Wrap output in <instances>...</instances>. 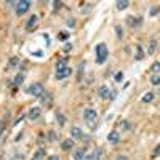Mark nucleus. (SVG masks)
Masks as SVG:
<instances>
[{"label":"nucleus","mask_w":160,"mask_h":160,"mask_svg":"<svg viewBox=\"0 0 160 160\" xmlns=\"http://www.w3.org/2000/svg\"><path fill=\"white\" fill-rule=\"evenodd\" d=\"M34 54L35 56H43V51H34Z\"/></svg>","instance_id":"nucleus-37"},{"label":"nucleus","mask_w":160,"mask_h":160,"mask_svg":"<svg viewBox=\"0 0 160 160\" xmlns=\"http://www.w3.org/2000/svg\"><path fill=\"white\" fill-rule=\"evenodd\" d=\"M56 138H58V135L54 133V131H51V133H50V136H48V140H50V141H54Z\"/></svg>","instance_id":"nucleus-31"},{"label":"nucleus","mask_w":160,"mask_h":160,"mask_svg":"<svg viewBox=\"0 0 160 160\" xmlns=\"http://www.w3.org/2000/svg\"><path fill=\"white\" fill-rule=\"evenodd\" d=\"M31 6H32V2H29V0H19V2H16V15L23 16L26 11H29Z\"/></svg>","instance_id":"nucleus-3"},{"label":"nucleus","mask_w":160,"mask_h":160,"mask_svg":"<svg viewBox=\"0 0 160 160\" xmlns=\"http://www.w3.org/2000/svg\"><path fill=\"white\" fill-rule=\"evenodd\" d=\"M149 54H154L155 53V40H151V43H149V50H147Z\"/></svg>","instance_id":"nucleus-24"},{"label":"nucleus","mask_w":160,"mask_h":160,"mask_svg":"<svg viewBox=\"0 0 160 160\" xmlns=\"http://www.w3.org/2000/svg\"><path fill=\"white\" fill-rule=\"evenodd\" d=\"M155 13H157V8H155V6H152V8H151V15H152V16H154V15H155Z\"/></svg>","instance_id":"nucleus-35"},{"label":"nucleus","mask_w":160,"mask_h":160,"mask_svg":"<svg viewBox=\"0 0 160 160\" xmlns=\"http://www.w3.org/2000/svg\"><path fill=\"white\" fill-rule=\"evenodd\" d=\"M151 71H152V74H160V62L158 61L151 66Z\"/></svg>","instance_id":"nucleus-21"},{"label":"nucleus","mask_w":160,"mask_h":160,"mask_svg":"<svg viewBox=\"0 0 160 160\" xmlns=\"http://www.w3.org/2000/svg\"><path fill=\"white\" fill-rule=\"evenodd\" d=\"M45 155H47V151L45 149H39L35 152V155H34V160H42V158H45Z\"/></svg>","instance_id":"nucleus-17"},{"label":"nucleus","mask_w":160,"mask_h":160,"mask_svg":"<svg viewBox=\"0 0 160 160\" xmlns=\"http://www.w3.org/2000/svg\"><path fill=\"white\" fill-rule=\"evenodd\" d=\"M107 141H109L110 144H119V141H120L119 131H110V133L107 135Z\"/></svg>","instance_id":"nucleus-6"},{"label":"nucleus","mask_w":160,"mask_h":160,"mask_svg":"<svg viewBox=\"0 0 160 160\" xmlns=\"http://www.w3.org/2000/svg\"><path fill=\"white\" fill-rule=\"evenodd\" d=\"M69 37V32H61V34H58V39L59 40H66Z\"/></svg>","instance_id":"nucleus-28"},{"label":"nucleus","mask_w":160,"mask_h":160,"mask_svg":"<svg viewBox=\"0 0 160 160\" xmlns=\"http://www.w3.org/2000/svg\"><path fill=\"white\" fill-rule=\"evenodd\" d=\"M154 98H155V95L152 93V91H147V93H146V95L143 96V102H151Z\"/></svg>","instance_id":"nucleus-19"},{"label":"nucleus","mask_w":160,"mask_h":160,"mask_svg":"<svg viewBox=\"0 0 160 160\" xmlns=\"http://www.w3.org/2000/svg\"><path fill=\"white\" fill-rule=\"evenodd\" d=\"M117 160H130V157L128 155H119V157H117Z\"/></svg>","instance_id":"nucleus-33"},{"label":"nucleus","mask_w":160,"mask_h":160,"mask_svg":"<svg viewBox=\"0 0 160 160\" xmlns=\"http://www.w3.org/2000/svg\"><path fill=\"white\" fill-rule=\"evenodd\" d=\"M144 58V51H143V47L141 45H136V59L141 61Z\"/></svg>","instance_id":"nucleus-18"},{"label":"nucleus","mask_w":160,"mask_h":160,"mask_svg":"<svg viewBox=\"0 0 160 160\" xmlns=\"http://www.w3.org/2000/svg\"><path fill=\"white\" fill-rule=\"evenodd\" d=\"M18 62H19V59L15 56V58H11V59H10V66H11V67H15V66H18Z\"/></svg>","instance_id":"nucleus-29"},{"label":"nucleus","mask_w":160,"mask_h":160,"mask_svg":"<svg viewBox=\"0 0 160 160\" xmlns=\"http://www.w3.org/2000/svg\"><path fill=\"white\" fill-rule=\"evenodd\" d=\"M72 157H74V160H85V149H77Z\"/></svg>","instance_id":"nucleus-15"},{"label":"nucleus","mask_w":160,"mask_h":160,"mask_svg":"<svg viewBox=\"0 0 160 160\" xmlns=\"http://www.w3.org/2000/svg\"><path fill=\"white\" fill-rule=\"evenodd\" d=\"M56 119H58V123L61 125V127H62V125L66 123V117L62 115V114H59V112H56Z\"/></svg>","instance_id":"nucleus-23"},{"label":"nucleus","mask_w":160,"mask_h":160,"mask_svg":"<svg viewBox=\"0 0 160 160\" xmlns=\"http://www.w3.org/2000/svg\"><path fill=\"white\" fill-rule=\"evenodd\" d=\"M115 6H117V10H119V11H123V10H127L130 6V2H128V0H119V2L115 3Z\"/></svg>","instance_id":"nucleus-14"},{"label":"nucleus","mask_w":160,"mask_h":160,"mask_svg":"<svg viewBox=\"0 0 160 160\" xmlns=\"http://www.w3.org/2000/svg\"><path fill=\"white\" fill-rule=\"evenodd\" d=\"M71 74H72V69H71V67H67L66 71H62V72H56V74H54V77H56V80H62V79L69 77Z\"/></svg>","instance_id":"nucleus-10"},{"label":"nucleus","mask_w":160,"mask_h":160,"mask_svg":"<svg viewBox=\"0 0 160 160\" xmlns=\"http://www.w3.org/2000/svg\"><path fill=\"white\" fill-rule=\"evenodd\" d=\"M115 34H117V37H119V39H122V35H123L122 26H115Z\"/></svg>","instance_id":"nucleus-25"},{"label":"nucleus","mask_w":160,"mask_h":160,"mask_svg":"<svg viewBox=\"0 0 160 160\" xmlns=\"http://www.w3.org/2000/svg\"><path fill=\"white\" fill-rule=\"evenodd\" d=\"M151 83L154 87L160 85V74H154V75H152V77H151Z\"/></svg>","instance_id":"nucleus-20"},{"label":"nucleus","mask_w":160,"mask_h":160,"mask_svg":"<svg viewBox=\"0 0 160 160\" xmlns=\"http://www.w3.org/2000/svg\"><path fill=\"white\" fill-rule=\"evenodd\" d=\"M71 136H72V140H82V138H83V131L79 127H72L71 128Z\"/></svg>","instance_id":"nucleus-8"},{"label":"nucleus","mask_w":160,"mask_h":160,"mask_svg":"<svg viewBox=\"0 0 160 160\" xmlns=\"http://www.w3.org/2000/svg\"><path fill=\"white\" fill-rule=\"evenodd\" d=\"M109 56V50H107V45L101 42V43L96 45V62L98 64H104Z\"/></svg>","instance_id":"nucleus-1"},{"label":"nucleus","mask_w":160,"mask_h":160,"mask_svg":"<svg viewBox=\"0 0 160 160\" xmlns=\"http://www.w3.org/2000/svg\"><path fill=\"white\" fill-rule=\"evenodd\" d=\"M67 26H69V27H74V26H75V21H74V18H71V19L67 21Z\"/></svg>","instance_id":"nucleus-32"},{"label":"nucleus","mask_w":160,"mask_h":160,"mask_svg":"<svg viewBox=\"0 0 160 160\" xmlns=\"http://www.w3.org/2000/svg\"><path fill=\"white\" fill-rule=\"evenodd\" d=\"M127 24L130 27H138V26H141L143 24V18H127Z\"/></svg>","instance_id":"nucleus-9"},{"label":"nucleus","mask_w":160,"mask_h":160,"mask_svg":"<svg viewBox=\"0 0 160 160\" xmlns=\"http://www.w3.org/2000/svg\"><path fill=\"white\" fill-rule=\"evenodd\" d=\"M69 66H67V58L66 59H61L56 62V72H62V71H66Z\"/></svg>","instance_id":"nucleus-12"},{"label":"nucleus","mask_w":160,"mask_h":160,"mask_svg":"<svg viewBox=\"0 0 160 160\" xmlns=\"http://www.w3.org/2000/svg\"><path fill=\"white\" fill-rule=\"evenodd\" d=\"M26 93L32 96H40L43 93V87H42V83H32L29 88H26Z\"/></svg>","instance_id":"nucleus-4"},{"label":"nucleus","mask_w":160,"mask_h":160,"mask_svg":"<svg viewBox=\"0 0 160 160\" xmlns=\"http://www.w3.org/2000/svg\"><path fill=\"white\" fill-rule=\"evenodd\" d=\"M74 147V140L71 138V140H64L62 141V144H61V149L62 151H71Z\"/></svg>","instance_id":"nucleus-13"},{"label":"nucleus","mask_w":160,"mask_h":160,"mask_svg":"<svg viewBox=\"0 0 160 160\" xmlns=\"http://www.w3.org/2000/svg\"><path fill=\"white\" fill-rule=\"evenodd\" d=\"M62 50H64V51H71V50H72V45H71V43H67V42H66V43H64V47H62Z\"/></svg>","instance_id":"nucleus-30"},{"label":"nucleus","mask_w":160,"mask_h":160,"mask_svg":"<svg viewBox=\"0 0 160 160\" xmlns=\"http://www.w3.org/2000/svg\"><path fill=\"white\" fill-rule=\"evenodd\" d=\"M39 98H40L42 104H43V102H48V101H50V99H51V98H50V95H48V93H42V95L39 96Z\"/></svg>","instance_id":"nucleus-22"},{"label":"nucleus","mask_w":160,"mask_h":160,"mask_svg":"<svg viewBox=\"0 0 160 160\" xmlns=\"http://www.w3.org/2000/svg\"><path fill=\"white\" fill-rule=\"evenodd\" d=\"M24 80H26V75L24 74H16V77L13 79V83L18 87V85H21V83H24Z\"/></svg>","instance_id":"nucleus-16"},{"label":"nucleus","mask_w":160,"mask_h":160,"mask_svg":"<svg viewBox=\"0 0 160 160\" xmlns=\"http://www.w3.org/2000/svg\"><path fill=\"white\" fill-rule=\"evenodd\" d=\"M48 160H61V158H59L58 155H51V157H50V158H48Z\"/></svg>","instance_id":"nucleus-38"},{"label":"nucleus","mask_w":160,"mask_h":160,"mask_svg":"<svg viewBox=\"0 0 160 160\" xmlns=\"http://www.w3.org/2000/svg\"><path fill=\"white\" fill-rule=\"evenodd\" d=\"M40 114H42V109L40 107H32L29 110V114H27V119H29V120H37L40 117Z\"/></svg>","instance_id":"nucleus-5"},{"label":"nucleus","mask_w":160,"mask_h":160,"mask_svg":"<svg viewBox=\"0 0 160 160\" xmlns=\"http://www.w3.org/2000/svg\"><path fill=\"white\" fill-rule=\"evenodd\" d=\"M83 119H85V122L90 125V127H93L96 119H98V114H96V110L91 109V107H85L83 109Z\"/></svg>","instance_id":"nucleus-2"},{"label":"nucleus","mask_w":160,"mask_h":160,"mask_svg":"<svg viewBox=\"0 0 160 160\" xmlns=\"http://www.w3.org/2000/svg\"><path fill=\"white\" fill-rule=\"evenodd\" d=\"M37 23H39V16L37 15H32L29 19H27V23H26V29H32Z\"/></svg>","instance_id":"nucleus-11"},{"label":"nucleus","mask_w":160,"mask_h":160,"mask_svg":"<svg viewBox=\"0 0 160 160\" xmlns=\"http://www.w3.org/2000/svg\"><path fill=\"white\" fill-rule=\"evenodd\" d=\"M115 96H117V91H110V95H109V99H115Z\"/></svg>","instance_id":"nucleus-34"},{"label":"nucleus","mask_w":160,"mask_h":160,"mask_svg":"<svg viewBox=\"0 0 160 160\" xmlns=\"http://www.w3.org/2000/svg\"><path fill=\"white\" fill-rule=\"evenodd\" d=\"M120 128H122V130H130V123H128V120H123V122L120 123Z\"/></svg>","instance_id":"nucleus-27"},{"label":"nucleus","mask_w":160,"mask_h":160,"mask_svg":"<svg viewBox=\"0 0 160 160\" xmlns=\"http://www.w3.org/2000/svg\"><path fill=\"white\" fill-rule=\"evenodd\" d=\"M109 95H110V90H109L106 85L99 87V90H98V96H99L101 99H109Z\"/></svg>","instance_id":"nucleus-7"},{"label":"nucleus","mask_w":160,"mask_h":160,"mask_svg":"<svg viewBox=\"0 0 160 160\" xmlns=\"http://www.w3.org/2000/svg\"><path fill=\"white\" fill-rule=\"evenodd\" d=\"M154 154H155V155H158V154H160V144H158V146H157V147H155V151H154Z\"/></svg>","instance_id":"nucleus-36"},{"label":"nucleus","mask_w":160,"mask_h":160,"mask_svg":"<svg viewBox=\"0 0 160 160\" xmlns=\"http://www.w3.org/2000/svg\"><path fill=\"white\" fill-rule=\"evenodd\" d=\"M114 79H115V82H122L123 80V72H117L114 75Z\"/></svg>","instance_id":"nucleus-26"}]
</instances>
